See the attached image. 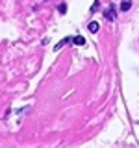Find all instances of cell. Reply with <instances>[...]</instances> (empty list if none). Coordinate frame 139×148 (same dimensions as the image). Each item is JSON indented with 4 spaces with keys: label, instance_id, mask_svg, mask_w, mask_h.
Wrapping results in <instances>:
<instances>
[{
    "label": "cell",
    "instance_id": "6da1fadb",
    "mask_svg": "<svg viewBox=\"0 0 139 148\" xmlns=\"http://www.w3.org/2000/svg\"><path fill=\"white\" fill-rule=\"evenodd\" d=\"M69 41H72V37H65V39H63V41H59V43H58V45H56V46H54V52H58V50H59V48H63V46H65V45H67V43H69Z\"/></svg>",
    "mask_w": 139,
    "mask_h": 148
},
{
    "label": "cell",
    "instance_id": "7a4b0ae2",
    "mask_svg": "<svg viewBox=\"0 0 139 148\" xmlns=\"http://www.w3.org/2000/svg\"><path fill=\"white\" fill-rule=\"evenodd\" d=\"M72 43H74V45H78V46H83V45H85V39H83L82 35H76V37L72 39Z\"/></svg>",
    "mask_w": 139,
    "mask_h": 148
},
{
    "label": "cell",
    "instance_id": "3957f363",
    "mask_svg": "<svg viewBox=\"0 0 139 148\" xmlns=\"http://www.w3.org/2000/svg\"><path fill=\"white\" fill-rule=\"evenodd\" d=\"M130 8H132V2H130V0H124V2L120 4V11H128Z\"/></svg>",
    "mask_w": 139,
    "mask_h": 148
},
{
    "label": "cell",
    "instance_id": "277c9868",
    "mask_svg": "<svg viewBox=\"0 0 139 148\" xmlns=\"http://www.w3.org/2000/svg\"><path fill=\"white\" fill-rule=\"evenodd\" d=\"M98 22H89V32L91 34H96V32H98Z\"/></svg>",
    "mask_w": 139,
    "mask_h": 148
},
{
    "label": "cell",
    "instance_id": "5b68a950",
    "mask_svg": "<svg viewBox=\"0 0 139 148\" xmlns=\"http://www.w3.org/2000/svg\"><path fill=\"white\" fill-rule=\"evenodd\" d=\"M106 18H108V21H113V18H115V11H113V8H109L108 11H106Z\"/></svg>",
    "mask_w": 139,
    "mask_h": 148
},
{
    "label": "cell",
    "instance_id": "8992f818",
    "mask_svg": "<svg viewBox=\"0 0 139 148\" xmlns=\"http://www.w3.org/2000/svg\"><path fill=\"white\" fill-rule=\"evenodd\" d=\"M65 9H67V6H65V4H61V6H59V11L65 13Z\"/></svg>",
    "mask_w": 139,
    "mask_h": 148
}]
</instances>
